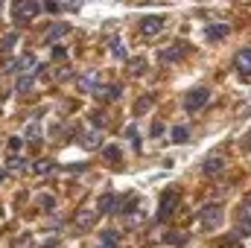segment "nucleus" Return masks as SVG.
<instances>
[{"label": "nucleus", "mask_w": 251, "mask_h": 248, "mask_svg": "<svg viewBox=\"0 0 251 248\" xmlns=\"http://www.w3.org/2000/svg\"><path fill=\"white\" fill-rule=\"evenodd\" d=\"M24 164H26V161H24L21 155H18V158H9V167H6V173H21V170H24Z\"/></svg>", "instance_id": "nucleus-22"}, {"label": "nucleus", "mask_w": 251, "mask_h": 248, "mask_svg": "<svg viewBox=\"0 0 251 248\" xmlns=\"http://www.w3.org/2000/svg\"><path fill=\"white\" fill-rule=\"evenodd\" d=\"M62 56H67V50H62V47H53V59H62Z\"/></svg>", "instance_id": "nucleus-32"}, {"label": "nucleus", "mask_w": 251, "mask_h": 248, "mask_svg": "<svg viewBox=\"0 0 251 248\" xmlns=\"http://www.w3.org/2000/svg\"><path fill=\"white\" fill-rule=\"evenodd\" d=\"M32 85H35L32 73H26V76H18V82H15V91H18V94H29V91H32Z\"/></svg>", "instance_id": "nucleus-16"}, {"label": "nucleus", "mask_w": 251, "mask_h": 248, "mask_svg": "<svg viewBox=\"0 0 251 248\" xmlns=\"http://www.w3.org/2000/svg\"><path fill=\"white\" fill-rule=\"evenodd\" d=\"M126 140L131 143V149H140V131H137V125H128L126 128Z\"/></svg>", "instance_id": "nucleus-18"}, {"label": "nucleus", "mask_w": 251, "mask_h": 248, "mask_svg": "<svg viewBox=\"0 0 251 248\" xmlns=\"http://www.w3.org/2000/svg\"><path fill=\"white\" fill-rule=\"evenodd\" d=\"M24 146V137H9V152H21Z\"/></svg>", "instance_id": "nucleus-26"}, {"label": "nucleus", "mask_w": 251, "mask_h": 248, "mask_svg": "<svg viewBox=\"0 0 251 248\" xmlns=\"http://www.w3.org/2000/svg\"><path fill=\"white\" fill-rule=\"evenodd\" d=\"M97 213H100V210H88V207H82V210L76 213V228H79V231L91 228V225H94V219H97Z\"/></svg>", "instance_id": "nucleus-12"}, {"label": "nucleus", "mask_w": 251, "mask_h": 248, "mask_svg": "<svg viewBox=\"0 0 251 248\" xmlns=\"http://www.w3.org/2000/svg\"><path fill=\"white\" fill-rule=\"evenodd\" d=\"M114 56H117V59H123V56H126L123 44H120V41H117V38H114Z\"/></svg>", "instance_id": "nucleus-29"}, {"label": "nucleus", "mask_w": 251, "mask_h": 248, "mask_svg": "<svg viewBox=\"0 0 251 248\" xmlns=\"http://www.w3.org/2000/svg\"><path fill=\"white\" fill-rule=\"evenodd\" d=\"M187 137H190L187 125H176V128H173V143H187Z\"/></svg>", "instance_id": "nucleus-19"}, {"label": "nucleus", "mask_w": 251, "mask_h": 248, "mask_svg": "<svg viewBox=\"0 0 251 248\" xmlns=\"http://www.w3.org/2000/svg\"><path fill=\"white\" fill-rule=\"evenodd\" d=\"M152 102H155V97H152V94H146V97H143V99H140V102L134 105V114H143V111H146V108H149Z\"/></svg>", "instance_id": "nucleus-21"}, {"label": "nucleus", "mask_w": 251, "mask_h": 248, "mask_svg": "<svg viewBox=\"0 0 251 248\" xmlns=\"http://www.w3.org/2000/svg\"><path fill=\"white\" fill-rule=\"evenodd\" d=\"M15 41H18V32H9V35L3 38V50H9V47H12Z\"/></svg>", "instance_id": "nucleus-27"}, {"label": "nucleus", "mask_w": 251, "mask_h": 248, "mask_svg": "<svg viewBox=\"0 0 251 248\" xmlns=\"http://www.w3.org/2000/svg\"><path fill=\"white\" fill-rule=\"evenodd\" d=\"M178 204V193L176 190H167L164 198H161V207H158V222H167L173 216V207Z\"/></svg>", "instance_id": "nucleus-6"}, {"label": "nucleus", "mask_w": 251, "mask_h": 248, "mask_svg": "<svg viewBox=\"0 0 251 248\" xmlns=\"http://www.w3.org/2000/svg\"><path fill=\"white\" fill-rule=\"evenodd\" d=\"M38 175H50V173H56V164L50 161V158H44V161H35V167H32Z\"/></svg>", "instance_id": "nucleus-17"}, {"label": "nucleus", "mask_w": 251, "mask_h": 248, "mask_svg": "<svg viewBox=\"0 0 251 248\" xmlns=\"http://www.w3.org/2000/svg\"><path fill=\"white\" fill-rule=\"evenodd\" d=\"M243 149H251V131L243 137Z\"/></svg>", "instance_id": "nucleus-35"}, {"label": "nucleus", "mask_w": 251, "mask_h": 248, "mask_svg": "<svg viewBox=\"0 0 251 248\" xmlns=\"http://www.w3.org/2000/svg\"><path fill=\"white\" fill-rule=\"evenodd\" d=\"M222 216H225V213H222V207H219V204H207V207L199 213V222H201V228H204V231H213V228H219V225H222Z\"/></svg>", "instance_id": "nucleus-2"}, {"label": "nucleus", "mask_w": 251, "mask_h": 248, "mask_svg": "<svg viewBox=\"0 0 251 248\" xmlns=\"http://www.w3.org/2000/svg\"><path fill=\"white\" fill-rule=\"evenodd\" d=\"M187 53V44L184 41H176V44H170L167 50H161V62H176V59H181Z\"/></svg>", "instance_id": "nucleus-9"}, {"label": "nucleus", "mask_w": 251, "mask_h": 248, "mask_svg": "<svg viewBox=\"0 0 251 248\" xmlns=\"http://www.w3.org/2000/svg\"><path fill=\"white\" fill-rule=\"evenodd\" d=\"M94 123L102 125V123H105V114H102V111H97V114H94Z\"/></svg>", "instance_id": "nucleus-33"}, {"label": "nucleus", "mask_w": 251, "mask_h": 248, "mask_svg": "<svg viewBox=\"0 0 251 248\" xmlns=\"http://www.w3.org/2000/svg\"><path fill=\"white\" fill-rule=\"evenodd\" d=\"M53 204H56V201H53V196H41V207H47V210H50Z\"/></svg>", "instance_id": "nucleus-30"}, {"label": "nucleus", "mask_w": 251, "mask_h": 248, "mask_svg": "<svg viewBox=\"0 0 251 248\" xmlns=\"http://www.w3.org/2000/svg\"><path fill=\"white\" fill-rule=\"evenodd\" d=\"M3 175H6V173H3V170H0V181H3Z\"/></svg>", "instance_id": "nucleus-38"}, {"label": "nucleus", "mask_w": 251, "mask_h": 248, "mask_svg": "<svg viewBox=\"0 0 251 248\" xmlns=\"http://www.w3.org/2000/svg\"><path fill=\"white\" fill-rule=\"evenodd\" d=\"M234 64H237L240 76H246V79H251V47H246V50H240V53H237V59H234Z\"/></svg>", "instance_id": "nucleus-8"}, {"label": "nucleus", "mask_w": 251, "mask_h": 248, "mask_svg": "<svg viewBox=\"0 0 251 248\" xmlns=\"http://www.w3.org/2000/svg\"><path fill=\"white\" fill-rule=\"evenodd\" d=\"M201 170H204V175H219V173L225 170V155H222V152H210V155L201 161Z\"/></svg>", "instance_id": "nucleus-5"}, {"label": "nucleus", "mask_w": 251, "mask_h": 248, "mask_svg": "<svg viewBox=\"0 0 251 248\" xmlns=\"http://www.w3.org/2000/svg\"><path fill=\"white\" fill-rule=\"evenodd\" d=\"M79 143H82L85 149H100V146H102V137H100V131H85V134L79 137Z\"/></svg>", "instance_id": "nucleus-15"}, {"label": "nucleus", "mask_w": 251, "mask_h": 248, "mask_svg": "<svg viewBox=\"0 0 251 248\" xmlns=\"http://www.w3.org/2000/svg\"><path fill=\"white\" fill-rule=\"evenodd\" d=\"M38 12H41V3H35V0H18V3L12 6V15H15V21H18V24L32 21Z\"/></svg>", "instance_id": "nucleus-1"}, {"label": "nucleus", "mask_w": 251, "mask_h": 248, "mask_svg": "<svg viewBox=\"0 0 251 248\" xmlns=\"http://www.w3.org/2000/svg\"><path fill=\"white\" fill-rule=\"evenodd\" d=\"M26 140H29V143H38V140H41V125L38 123H32L26 128Z\"/></svg>", "instance_id": "nucleus-20"}, {"label": "nucleus", "mask_w": 251, "mask_h": 248, "mask_svg": "<svg viewBox=\"0 0 251 248\" xmlns=\"http://www.w3.org/2000/svg\"><path fill=\"white\" fill-rule=\"evenodd\" d=\"M161 32H164V18L149 15V18H143V21H140V35L155 38V35H161Z\"/></svg>", "instance_id": "nucleus-7"}, {"label": "nucleus", "mask_w": 251, "mask_h": 248, "mask_svg": "<svg viewBox=\"0 0 251 248\" xmlns=\"http://www.w3.org/2000/svg\"><path fill=\"white\" fill-rule=\"evenodd\" d=\"M44 248H56V240H50V243H47Z\"/></svg>", "instance_id": "nucleus-36"}, {"label": "nucleus", "mask_w": 251, "mask_h": 248, "mask_svg": "<svg viewBox=\"0 0 251 248\" xmlns=\"http://www.w3.org/2000/svg\"><path fill=\"white\" fill-rule=\"evenodd\" d=\"M53 76H56V79H70V70H67V67H62V70H56Z\"/></svg>", "instance_id": "nucleus-31"}, {"label": "nucleus", "mask_w": 251, "mask_h": 248, "mask_svg": "<svg viewBox=\"0 0 251 248\" xmlns=\"http://www.w3.org/2000/svg\"><path fill=\"white\" fill-rule=\"evenodd\" d=\"M207 99H210V91L207 88H193L187 97H184V108L187 111H199V108L207 105Z\"/></svg>", "instance_id": "nucleus-4"}, {"label": "nucleus", "mask_w": 251, "mask_h": 248, "mask_svg": "<svg viewBox=\"0 0 251 248\" xmlns=\"http://www.w3.org/2000/svg\"><path fill=\"white\" fill-rule=\"evenodd\" d=\"M228 35V24H207L204 26V41H222Z\"/></svg>", "instance_id": "nucleus-11"}, {"label": "nucleus", "mask_w": 251, "mask_h": 248, "mask_svg": "<svg viewBox=\"0 0 251 248\" xmlns=\"http://www.w3.org/2000/svg\"><path fill=\"white\" fill-rule=\"evenodd\" d=\"M97 248H117V246H102V243H100V246H97Z\"/></svg>", "instance_id": "nucleus-37"}, {"label": "nucleus", "mask_w": 251, "mask_h": 248, "mask_svg": "<svg viewBox=\"0 0 251 248\" xmlns=\"http://www.w3.org/2000/svg\"><path fill=\"white\" fill-rule=\"evenodd\" d=\"M0 70L3 73H18V59H6V62L0 64Z\"/></svg>", "instance_id": "nucleus-24"}, {"label": "nucleus", "mask_w": 251, "mask_h": 248, "mask_svg": "<svg viewBox=\"0 0 251 248\" xmlns=\"http://www.w3.org/2000/svg\"><path fill=\"white\" fill-rule=\"evenodd\" d=\"M102 155H105L108 161H111V158L117 161V158H120V149H117V146H102Z\"/></svg>", "instance_id": "nucleus-25"}, {"label": "nucleus", "mask_w": 251, "mask_h": 248, "mask_svg": "<svg viewBox=\"0 0 251 248\" xmlns=\"http://www.w3.org/2000/svg\"><path fill=\"white\" fill-rule=\"evenodd\" d=\"M143 67H146L143 59H134V62H131V73H143Z\"/></svg>", "instance_id": "nucleus-28"}, {"label": "nucleus", "mask_w": 251, "mask_h": 248, "mask_svg": "<svg viewBox=\"0 0 251 248\" xmlns=\"http://www.w3.org/2000/svg\"><path fill=\"white\" fill-rule=\"evenodd\" d=\"M67 29H70L67 24H53V26H50V29L44 32V41H47V44H53V41H59L62 35H67Z\"/></svg>", "instance_id": "nucleus-14"}, {"label": "nucleus", "mask_w": 251, "mask_h": 248, "mask_svg": "<svg viewBox=\"0 0 251 248\" xmlns=\"http://www.w3.org/2000/svg\"><path fill=\"white\" fill-rule=\"evenodd\" d=\"M161 131H164V123H152V134H155V137H158Z\"/></svg>", "instance_id": "nucleus-34"}, {"label": "nucleus", "mask_w": 251, "mask_h": 248, "mask_svg": "<svg viewBox=\"0 0 251 248\" xmlns=\"http://www.w3.org/2000/svg\"><path fill=\"white\" fill-rule=\"evenodd\" d=\"M120 91H123V88H120V85L114 82V85H105V88H97V97H100L102 102H114V99L120 97Z\"/></svg>", "instance_id": "nucleus-13"}, {"label": "nucleus", "mask_w": 251, "mask_h": 248, "mask_svg": "<svg viewBox=\"0 0 251 248\" xmlns=\"http://www.w3.org/2000/svg\"><path fill=\"white\" fill-rule=\"evenodd\" d=\"M76 85H79V91H82V94H85V91H88V94H97V88H100V85H97V70L82 73V76L76 79Z\"/></svg>", "instance_id": "nucleus-10"}, {"label": "nucleus", "mask_w": 251, "mask_h": 248, "mask_svg": "<svg viewBox=\"0 0 251 248\" xmlns=\"http://www.w3.org/2000/svg\"><path fill=\"white\" fill-rule=\"evenodd\" d=\"M123 201H126V196L105 193V196H100V201H97V210H100V213H123Z\"/></svg>", "instance_id": "nucleus-3"}, {"label": "nucleus", "mask_w": 251, "mask_h": 248, "mask_svg": "<svg viewBox=\"0 0 251 248\" xmlns=\"http://www.w3.org/2000/svg\"><path fill=\"white\" fill-rule=\"evenodd\" d=\"M120 243V234L117 231H105L102 234V246H117Z\"/></svg>", "instance_id": "nucleus-23"}]
</instances>
